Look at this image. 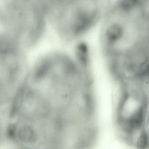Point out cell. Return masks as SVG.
Instances as JSON below:
<instances>
[{"mask_svg": "<svg viewBox=\"0 0 149 149\" xmlns=\"http://www.w3.org/2000/svg\"><path fill=\"white\" fill-rule=\"evenodd\" d=\"M149 136L148 133L143 130L137 138L136 142V147L138 149H144L149 145Z\"/></svg>", "mask_w": 149, "mask_h": 149, "instance_id": "7a4b0ae2", "label": "cell"}, {"mask_svg": "<svg viewBox=\"0 0 149 149\" xmlns=\"http://www.w3.org/2000/svg\"><path fill=\"white\" fill-rule=\"evenodd\" d=\"M139 2V0H121L120 6L124 11H129L133 9Z\"/></svg>", "mask_w": 149, "mask_h": 149, "instance_id": "277c9868", "label": "cell"}, {"mask_svg": "<svg viewBox=\"0 0 149 149\" xmlns=\"http://www.w3.org/2000/svg\"><path fill=\"white\" fill-rule=\"evenodd\" d=\"M15 126L11 125L10 126L8 130V134L9 137L13 138L14 137L15 134Z\"/></svg>", "mask_w": 149, "mask_h": 149, "instance_id": "5b68a950", "label": "cell"}, {"mask_svg": "<svg viewBox=\"0 0 149 149\" xmlns=\"http://www.w3.org/2000/svg\"><path fill=\"white\" fill-rule=\"evenodd\" d=\"M19 134L21 139L25 141H32L35 138L33 131L28 127H24L22 129Z\"/></svg>", "mask_w": 149, "mask_h": 149, "instance_id": "3957f363", "label": "cell"}, {"mask_svg": "<svg viewBox=\"0 0 149 149\" xmlns=\"http://www.w3.org/2000/svg\"><path fill=\"white\" fill-rule=\"evenodd\" d=\"M145 107L143 103L126 121L129 129L137 130L142 126L144 120Z\"/></svg>", "mask_w": 149, "mask_h": 149, "instance_id": "6da1fadb", "label": "cell"}]
</instances>
